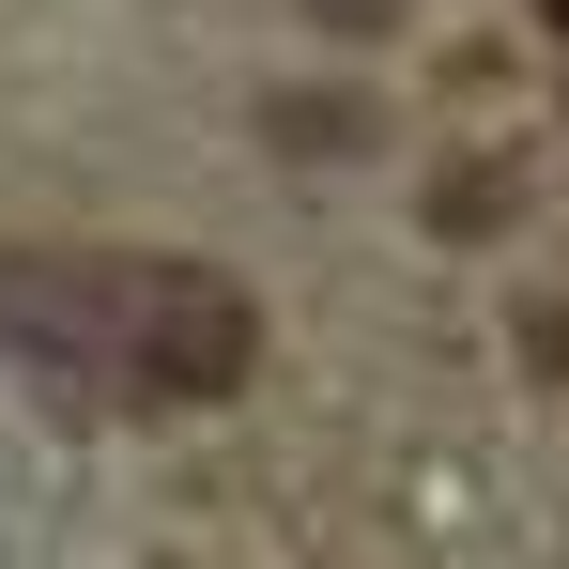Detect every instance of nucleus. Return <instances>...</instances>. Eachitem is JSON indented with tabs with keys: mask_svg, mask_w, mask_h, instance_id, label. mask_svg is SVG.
<instances>
[{
	"mask_svg": "<svg viewBox=\"0 0 569 569\" xmlns=\"http://www.w3.org/2000/svg\"><path fill=\"white\" fill-rule=\"evenodd\" d=\"M247 355H262V308H247L231 278H200V262H154V292H139V323H123L108 385L170 416V400H231Z\"/></svg>",
	"mask_w": 569,
	"mask_h": 569,
	"instance_id": "1",
	"label": "nucleus"
},
{
	"mask_svg": "<svg viewBox=\"0 0 569 569\" xmlns=\"http://www.w3.org/2000/svg\"><path fill=\"white\" fill-rule=\"evenodd\" d=\"M508 216H523V186H508V170H447V186H431V231H447V247H477V231H508Z\"/></svg>",
	"mask_w": 569,
	"mask_h": 569,
	"instance_id": "2",
	"label": "nucleus"
},
{
	"mask_svg": "<svg viewBox=\"0 0 569 569\" xmlns=\"http://www.w3.org/2000/svg\"><path fill=\"white\" fill-rule=\"evenodd\" d=\"M339 139H355V108H339V93H292V108H278V154H339Z\"/></svg>",
	"mask_w": 569,
	"mask_h": 569,
	"instance_id": "3",
	"label": "nucleus"
},
{
	"mask_svg": "<svg viewBox=\"0 0 569 569\" xmlns=\"http://www.w3.org/2000/svg\"><path fill=\"white\" fill-rule=\"evenodd\" d=\"M523 323H539V339H523V355H539V370L569 385V292H555V308H523Z\"/></svg>",
	"mask_w": 569,
	"mask_h": 569,
	"instance_id": "4",
	"label": "nucleus"
},
{
	"mask_svg": "<svg viewBox=\"0 0 569 569\" xmlns=\"http://www.w3.org/2000/svg\"><path fill=\"white\" fill-rule=\"evenodd\" d=\"M539 16H555V31H569V0H539Z\"/></svg>",
	"mask_w": 569,
	"mask_h": 569,
	"instance_id": "5",
	"label": "nucleus"
}]
</instances>
